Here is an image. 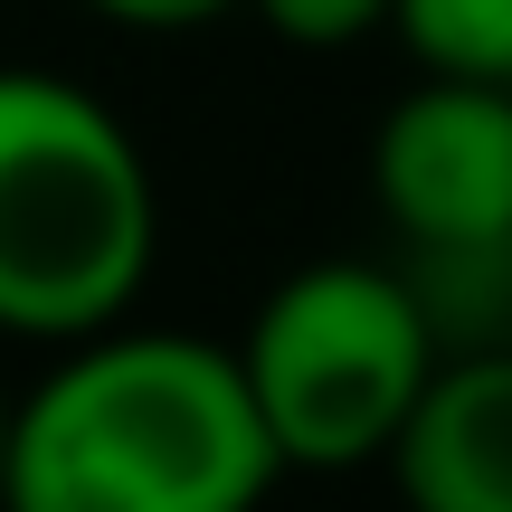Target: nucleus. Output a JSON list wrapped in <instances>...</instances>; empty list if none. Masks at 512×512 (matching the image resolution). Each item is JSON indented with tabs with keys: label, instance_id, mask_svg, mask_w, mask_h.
<instances>
[{
	"label": "nucleus",
	"instance_id": "nucleus-3",
	"mask_svg": "<svg viewBox=\"0 0 512 512\" xmlns=\"http://www.w3.org/2000/svg\"><path fill=\"white\" fill-rule=\"evenodd\" d=\"M437 342L446 332L427 313L418 275L323 256V266H294L256 304L238 370H247V399L266 418L275 456L304 465V475H342V465L389 456L427 370L446 361Z\"/></svg>",
	"mask_w": 512,
	"mask_h": 512
},
{
	"label": "nucleus",
	"instance_id": "nucleus-4",
	"mask_svg": "<svg viewBox=\"0 0 512 512\" xmlns=\"http://www.w3.org/2000/svg\"><path fill=\"white\" fill-rule=\"evenodd\" d=\"M370 190L427 275H494L512 256V86L418 76L380 114Z\"/></svg>",
	"mask_w": 512,
	"mask_h": 512
},
{
	"label": "nucleus",
	"instance_id": "nucleus-2",
	"mask_svg": "<svg viewBox=\"0 0 512 512\" xmlns=\"http://www.w3.org/2000/svg\"><path fill=\"white\" fill-rule=\"evenodd\" d=\"M162 200L105 95L0 67V332L86 342L152 275Z\"/></svg>",
	"mask_w": 512,
	"mask_h": 512
},
{
	"label": "nucleus",
	"instance_id": "nucleus-5",
	"mask_svg": "<svg viewBox=\"0 0 512 512\" xmlns=\"http://www.w3.org/2000/svg\"><path fill=\"white\" fill-rule=\"evenodd\" d=\"M380 465L408 512H512V351L437 361Z\"/></svg>",
	"mask_w": 512,
	"mask_h": 512
},
{
	"label": "nucleus",
	"instance_id": "nucleus-8",
	"mask_svg": "<svg viewBox=\"0 0 512 512\" xmlns=\"http://www.w3.org/2000/svg\"><path fill=\"white\" fill-rule=\"evenodd\" d=\"M86 10L124 19V29H200V19L238 10V0H86Z\"/></svg>",
	"mask_w": 512,
	"mask_h": 512
},
{
	"label": "nucleus",
	"instance_id": "nucleus-6",
	"mask_svg": "<svg viewBox=\"0 0 512 512\" xmlns=\"http://www.w3.org/2000/svg\"><path fill=\"white\" fill-rule=\"evenodd\" d=\"M389 38L418 57V76L512 86V0H389Z\"/></svg>",
	"mask_w": 512,
	"mask_h": 512
},
{
	"label": "nucleus",
	"instance_id": "nucleus-9",
	"mask_svg": "<svg viewBox=\"0 0 512 512\" xmlns=\"http://www.w3.org/2000/svg\"><path fill=\"white\" fill-rule=\"evenodd\" d=\"M0 465H10V399H0Z\"/></svg>",
	"mask_w": 512,
	"mask_h": 512
},
{
	"label": "nucleus",
	"instance_id": "nucleus-1",
	"mask_svg": "<svg viewBox=\"0 0 512 512\" xmlns=\"http://www.w3.org/2000/svg\"><path fill=\"white\" fill-rule=\"evenodd\" d=\"M275 475L238 351L105 323L10 399L0 512H256Z\"/></svg>",
	"mask_w": 512,
	"mask_h": 512
},
{
	"label": "nucleus",
	"instance_id": "nucleus-7",
	"mask_svg": "<svg viewBox=\"0 0 512 512\" xmlns=\"http://www.w3.org/2000/svg\"><path fill=\"white\" fill-rule=\"evenodd\" d=\"M247 10L294 48H351V38L389 29V0H247Z\"/></svg>",
	"mask_w": 512,
	"mask_h": 512
}]
</instances>
